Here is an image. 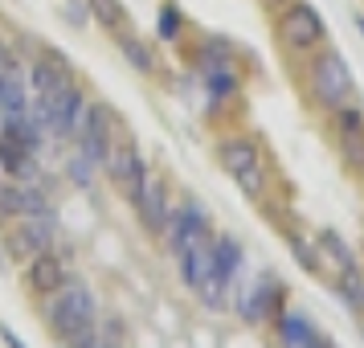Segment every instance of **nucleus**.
I'll use <instances>...</instances> for the list:
<instances>
[{"mask_svg": "<svg viewBox=\"0 0 364 348\" xmlns=\"http://www.w3.org/2000/svg\"><path fill=\"white\" fill-rule=\"evenodd\" d=\"M295 74H299V86H303L307 107L319 111L323 119H328L331 111H340L344 102L356 99V74H352V66L344 62V53L331 50V46H323L319 53L295 62Z\"/></svg>", "mask_w": 364, "mask_h": 348, "instance_id": "f257e3e1", "label": "nucleus"}, {"mask_svg": "<svg viewBox=\"0 0 364 348\" xmlns=\"http://www.w3.org/2000/svg\"><path fill=\"white\" fill-rule=\"evenodd\" d=\"M270 33H274V46H279V53L295 66V62H303V58H311V53H319L323 46H331L328 41V21H323V13L315 9L311 0H291V4H282L279 13H270Z\"/></svg>", "mask_w": 364, "mask_h": 348, "instance_id": "f03ea898", "label": "nucleus"}, {"mask_svg": "<svg viewBox=\"0 0 364 348\" xmlns=\"http://www.w3.org/2000/svg\"><path fill=\"white\" fill-rule=\"evenodd\" d=\"M37 312H41V324L50 332L58 344H66L70 336H78V332H90L99 324V299L95 291L78 279H66L53 295L37 299Z\"/></svg>", "mask_w": 364, "mask_h": 348, "instance_id": "7ed1b4c3", "label": "nucleus"}, {"mask_svg": "<svg viewBox=\"0 0 364 348\" xmlns=\"http://www.w3.org/2000/svg\"><path fill=\"white\" fill-rule=\"evenodd\" d=\"M291 307V287L279 275H258L254 283H233L230 291V312L246 324V328H270L282 312Z\"/></svg>", "mask_w": 364, "mask_h": 348, "instance_id": "20e7f679", "label": "nucleus"}, {"mask_svg": "<svg viewBox=\"0 0 364 348\" xmlns=\"http://www.w3.org/2000/svg\"><path fill=\"white\" fill-rule=\"evenodd\" d=\"M0 233H4V258L25 266L33 263L37 254H46L62 242V213L53 209V213H37V217H13Z\"/></svg>", "mask_w": 364, "mask_h": 348, "instance_id": "39448f33", "label": "nucleus"}, {"mask_svg": "<svg viewBox=\"0 0 364 348\" xmlns=\"http://www.w3.org/2000/svg\"><path fill=\"white\" fill-rule=\"evenodd\" d=\"M213 238V217H209V205L200 197H176V209L168 217V230H164V250L172 258H181L184 250H197Z\"/></svg>", "mask_w": 364, "mask_h": 348, "instance_id": "423d86ee", "label": "nucleus"}, {"mask_svg": "<svg viewBox=\"0 0 364 348\" xmlns=\"http://www.w3.org/2000/svg\"><path fill=\"white\" fill-rule=\"evenodd\" d=\"M148 172H151V164L144 160V152L135 148V139L132 135H119L115 148H111V156H107V164H102V176L115 184V193L127 201V205L144 193Z\"/></svg>", "mask_w": 364, "mask_h": 348, "instance_id": "0eeeda50", "label": "nucleus"}, {"mask_svg": "<svg viewBox=\"0 0 364 348\" xmlns=\"http://www.w3.org/2000/svg\"><path fill=\"white\" fill-rule=\"evenodd\" d=\"M119 135H127V123L119 119V111L111 107V102L95 99L90 102V119H86L82 135L74 139V148L82 152L86 160H95V164H107V156H111V148H115Z\"/></svg>", "mask_w": 364, "mask_h": 348, "instance_id": "6e6552de", "label": "nucleus"}, {"mask_svg": "<svg viewBox=\"0 0 364 348\" xmlns=\"http://www.w3.org/2000/svg\"><path fill=\"white\" fill-rule=\"evenodd\" d=\"M132 209H135L139 230L148 233L151 242H160L164 230H168V217L176 209V189H172V181L160 176V172H148V184H144V193L132 201Z\"/></svg>", "mask_w": 364, "mask_h": 348, "instance_id": "1a4fd4ad", "label": "nucleus"}, {"mask_svg": "<svg viewBox=\"0 0 364 348\" xmlns=\"http://www.w3.org/2000/svg\"><path fill=\"white\" fill-rule=\"evenodd\" d=\"M70 266H74V250H66V242H58L53 250H46L33 263L21 266V283H25V291L33 299H46L70 279Z\"/></svg>", "mask_w": 364, "mask_h": 348, "instance_id": "9d476101", "label": "nucleus"}, {"mask_svg": "<svg viewBox=\"0 0 364 348\" xmlns=\"http://www.w3.org/2000/svg\"><path fill=\"white\" fill-rule=\"evenodd\" d=\"M184 62L197 70V74H209V70H230L237 66L242 70V46L225 33H197L193 41L181 46Z\"/></svg>", "mask_w": 364, "mask_h": 348, "instance_id": "9b49d317", "label": "nucleus"}, {"mask_svg": "<svg viewBox=\"0 0 364 348\" xmlns=\"http://www.w3.org/2000/svg\"><path fill=\"white\" fill-rule=\"evenodd\" d=\"M41 152H33L29 144H25V135L13 127V123H4L0 127V168H4V176L9 181H21V184H29L41 176Z\"/></svg>", "mask_w": 364, "mask_h": 348, "instance_id": "f8f14e48", "label": "nucleus"}, {"mask_svg": "<svg viewBox=\"0 0 364 348\" xmlns=\"http://www.w3.org/2000/svg\"><path fill=\"white\" fill-rule=\"evenodd\" d=\"M213 160L225 176H237V172H246L250 164L266 160V148L254 132H225L213 144Z\"/></svg>", "mask_w": 364, "mask_h": 348, "instance_id": "ddd939ff", "label": "nucleus"}, {"mask_svg": "<svg viewBox=\"0 0 364 348\" xmlns=\"http://www.w3.org/2000/svg\"><path fill=\"white\" fill-rule=\"evenodd\" d=\"M266 332H270L274 348H311L315 336H319L323 328H319V324H315L307 312H299L295 303H291V307H287V312H282Z\"/></svg>", "mask_w": 364, "mask_h": 348, "instance_id": "4468645a", "label": "nucleus"}, {"mask_svg": "<svg viewBox=\"0 0 364 348\" xmlns=\"http://www.w3.org/2000/svg\"><path fill=\"white\" fill-rule=\"evenodd\" d=\"M111 41H115L119 58H123L135 74H144V78H160V53H156V46H151L144 33H135L132 25H127V29L111 33Z\"/></svg>", "mask_w": 364, "mask_h": 348, "instance_id": "2eb2a0df", "label": "nucleus"}, {"mask_svg": "<svg viewBox=\"0 0 364 348\" xmlns=\"http://www.w3.org/2000/svg\"><path fill=\"white\" fill-rule=\"evenodd\" d=\"M209 266H213L230 287L242 279V270H246V250H242V242H237L230 230H213V238H209Z\"/></svg>", "mask_w": 364, "mask_h": 348, "instance_id": "dca6fc26", "label": "nucleus"}, {"mask_svg": "<svg viewBox=\"0 0 364 348\" xmlns=\"http://www.w3.org/2000/svg\"><path fill=\"white\" fill-rule=\"evenodd\" d=\"M315 246H319V254H323V263H328V275L331 270H348V266H360V254H356V246L348 242L340 230H331V226H323V230H315ZM328 283V279H323Z\"/></svg>", "mask_w": 364, "mask_h": 348, "instance_id": "f3484780", "label": "nucleus"}, {"mask_svg": "<svg viewBox=\"0 0 364 348\" xmlns=\"http://www.w3.org/2000/svg\"><path fill=\"white\" fill-rule=\"evenodd\" d=\"M200 86H205V95H209L213 107H233V99H242V90H246V78H242L237 66H230V70L200 74Z\"/></svg>", "mask_w": 364, "mask_h": 348, "instance_id": "a211bd4d", "label": "nucleus"}, {"mask_svg": "<svg viewBox=\"0 0 364 348\" xmlns=\"http://www.w3.org/2000/svg\"><path fill=\"white\" fill-rule=\"evenodd\" d=\"M328 287L340 295L352 315H364V266H348V270H331Z\"/></svg>", "mask_w": 364, "mask_h": 348, "instance_id": "6ab92c4d", "label": "nucleus"}, {"mask_svg": "<svg viewBox=\"0 0 364 348\" xmlns=\"http://www.w3.org/2000/svg\"><path fill=\"white\" fill-rule=\"evenodd\" d=\"M156 41L176 46V50L188 41V17H184V9L176 0H160V9H156Z\"/></svg>", "mask_w": 364, "mask_h": 348, "instance_id": "aec40b11", "label": "nucleus"}, {"mask_svg": "<svg viewBox=\"0 0 364 348\" xmlns=\"http://www.w3.org/2000/svg\"><path fill=\"white\" fill-rule=\"evenodd\" d=\"M78 74H66V70H53L46 58H29L25 62V86H29V95H50L58 86L74 83Z\"/></svg>", "mask_w": 364, "mask_h": 348, "instance_id": "412c9836", "label": "nucleus"}, {"mask_svg": "<svg viewBox=\"0 0 364 348\" xmlns=\"http://www.w3.org/2000/svg\"><path fill=\"white\" fill-rule=\"evenodd\" d=\"M282 238H287V246H291V254H295V263L303 266L307 275L328 279V263H323V254H319V246H315V238H303L299 230H282Z\"/></svg>", "mask_w": 364, "mask_h": 348, "instance_id": "4be33fe9", "label": "nucleus"}, {"mask_svg": "<svg viewBox=\"0 0 364 348\" xmlns=\"http://www.w3.org/2000/svg\"><path fill=\"white\" fill-rule=\"evenodd\" d=\"M270 176H274V168H270V156H266V160H258V164H250L246 172H237L233 184L242 189V197L266 201V197H270Z\"/></svg>", "mask_w": 364, "mask_h": 348, "instance_id": "5701e85b", "label": "nucleus"}, {"mask_svg": "<svg viewBox=\"0 0 364 348\" xmlns=\"http://www.w3.org/2000/svg\"><path fill=\"white\" fill-rule=\"evenodd\" d=\"M86 9H90V25H99L102 33H119L132 25L123 0H86Z\"/></svg>", "mask_w": 364, "mask_h": 348, "instance_id": "b1692460", "label": "nucleus"}, {"mask_svg": "<svg viewBox=\"0 0 364 348\" xmlns=\"http://www.w3.org/2000/svg\"><path fill=\"white\" fill-rule=\"evenodd\" d=\"M99 172H102V168L95 164V160H86V156H82L78 148H74V152L66 156V160H62V176H66V181L74 184V189H82V193H90V189H95Z\"/></svg>", "mask_w": 364, "mask_h": 348, "instance_id": "393cba45", "label": "nucleus"}, {"mask_svg": "<svg viewBox=\"0 0 364 348\" xmlns=\"http://www.w3.org/2000/svg\"><path fill=\"white\" fill-rule=\"evenodd\" d=\"M328 127H331V139H344V135L364 132V107L356 99L344 102L340 111H331V115H328Z\"/></svg>", "mask_w": 364, "mask_h": 348, "instance_id": "a878e982", "label": "nucleus"}, {"mask_svg": "<svg viewBox=\"0 0 364 348\" xmlns=\"http://www.w3.org/2000/svg\"><path fill=\"white\" fill-rule=\"evenodd\" d=\"M336 152H340V160H344L348 172L364 181V132L344 135V139H336Z\"/></svg>", "mask_w": 364, "mask_h": 348, "instance_id": "bb28decb", "label": "nucleus"}, {"mask_svg": "<svg viewBox=\"0 0 364 348\" xmlns=\"http://www.w3.org/2000/svg\"><path fill=\"white\" fill-rule=\"evenodd\" d=\"M58 13H62V21H66L70 29H78V33L90 29V9H86V0H62Z\"/></svg>", "mask_w": 364, "mask_h": 348, "instance_id": "cd10ccee", "label": "nucleus"}, {"mask_svg": "<svg viewBox=\"0 0 364 348\" xmlns=\"http://www.w3.org/2000/svg\"><path fill=\"white\" fill-rule=\"evenodd\" d=\"M82 348H127V340H111V336H102V332L95 328V336H90Z\"/></svg>", "mask_w": 364, "mask_h": 348, "instance_id": "c85d7f7f", "label": "nucleus"}, {"mask_svg": "<svg viewBox=\"0 0 364 348\" xmlns=\"http://www.w3.org/2000/svg\"><path fill=\"white\" fill-rule=\"evenodd\" d=\"M0 344H4V348H29V344L17 336V332L9 328V324H0Z\"/></svg>", "mask_w": 364, "mask_h": 348, "instance_id": "c756f323", "label": "nucleus"}, {"mask_svg": "<svg viewBox=\"0 0 364 348\" xmlns=\"http://www.w3.org/2000/svg\"><path fill=\"white\" fill-rule=\"evenodd\" d=\"M311 348H340V344H336V340H331L328 332H319V336H315V344H311Z\"/></svg>", "mask_w": 364, "mask_h": 348, "instance_id": "7c9ffc66", "label": "nucleus"}, {"mask_svg": "<svg viewBox=\"0 0 364 348\" xmlns=\"http://www.w3.org/2000/svg\"><path fill=\"white\" fill-rule=\"evenodd\" d=\"M258 4H262L266 13H279L282 4H291V0H258Z\"/></svg>", "mask_w": 364, "mask_h": 348, "instance_id": "2f4dec72", "label": "nucleus"}, {"mask_svg": "<svg viewBox=\"0 0 364 348\" xmlns=\"http://www.w3.org/2000/svg\"><path fill=\"white\" fill-rule=\"evenodd\" d=\"M352 25H356V33L364 37V9H356V13H352Z\"/></svg>", "mask_w": 364, "mask_h": 348, "instance_id": "473e14b6", "label": "nucleus"}, {"mask_svg": "<svg viewBox=\"0 0 364 348\" xmlns=\"http://www.w3.org/2000/svg\"><path fill=\"white\" fill-rule=\"evenodd\" d=\"M0 127H4V119H0Z\"/></svg>", "mask_w": 364, "mask_h": 348, "instance_id": "72a5a7b5", "label": "nucleus"}, {"mask_svg": "<svg viewBox=\"0 0 364 348\" xmlns=\"http://www.w3.org/2000/svg\"><path fill=\"white\" fill-rule=\"evenodd\" d=\"M0 176H4V168H0Z\"/></svg>", "mask_w": 364, "mask_h": 348, "instance_id": "f704fd0d", "label": "nucleus"}]
</instances>
